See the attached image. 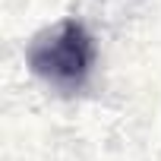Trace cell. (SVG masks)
I'll use <instances>...</instances> for the list:
<instances>
[{
  "mask_svg": "<svg viewBox=\"0 0 161 161\" xmlns=\"http://www.w3.org/2000/svg\"><path fill=\"white\" fill-rule=\"evenodd\" d=\"M95 38L79 19H60L44 29L25 51L32 73L57 92H79L95 69Z\"/></svg>",
  "mask_w": 161,
  "mask_h": 161,
  "instance_id": "6da1fadb",
  "label": "cell"
}]
</instances>
